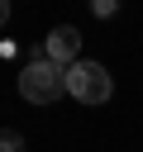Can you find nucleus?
I'll list each match as a JSON object with an SVG mask.
<instances>
[{
  "mask_svg": "<svg viewBox=\"0 0 143 152\" xmlns=\"http://www.w3.org/2000/svg\"><path fill=\"white\" fill-rule=\"evenodd\" d=\"M19 95L29 104H52L57 95H67V71L52 66L48 57H38V62H29L19 71Z\"/></svg>",
  "mask_w": 143,
  "mask_h": 152,
  "instance_id": "f257e3e1",
  "label": "nucleus"
},
{
  "mask_svg": "<svg viewBox=\"0 0 143 152\" xmlns=\"http://www.w3.org/2000/svg\"><path fill=\"white\" fill-rule=\"evenodd\" d=\"M67 95L81 104H105L114 95V81L100 62H76V66H67Z\"/></svg>",
  "mask_w": 143,
  "mask_h": 152,
  "instance_id": "f03ea898",
  "label": "nucleus"
},
{
  "mask_svg": "<svg viewBox=\"0 0 143 152\" xmlns=\"http://www.w3.org/2000/svg\"><path fill=\"white\" fill-rule=\"evenodd\" d=\"M0 152H24V138L14 128H0Z\"/></svg>",
  "mask_w": 143,
  "mask_h": 152,
  "instance_id": "20e7f679",
  "label": "nucleus"
},
{
  "mask_svg": "<svg viewBox=\"0 0 143 152\" xmlns=\"http://www.w3.org/2000/svg\"><path fill=\"white\" fill-rule=\"evenodd\" d=\"M76 52H81V33H76L72 24H57V28H52V33L43 38V57H48L52 66H62V71L81 62Z\"/></svg>",
  "mask_w": 143,
  "mask_h": 152,
  "instance_id": "7ed1b4c3",
  "label": "nucleus"
},
{
  "mask_svg": "<svg viewBox=\"0 0 143 152\" xmlns=\"http://www.w3.org/2000/svg\"><path fill=\"white\" fill-rule=\"evenodd\" d=\"M10 24V0H0V28Z\"/></svg>",
  "mask_w": 143,
  "mask_h": 152,
  "instance_id": "39448f33",
  "label": "nucleus"
}]
</instances>
